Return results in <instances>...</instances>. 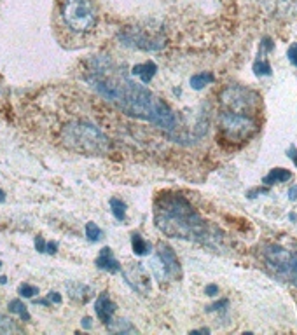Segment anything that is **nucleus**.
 Segmentation results:
<instances>
[{
    "instance_id": "obj_27",
    "label": "nucleus",
    "mask_w": 297,
    "mask_h": 335,
    "mask_svg": "<svg viewBox=\"0 0 297 335\" xmlns=\"http://www.w3.org/2000/svg\"><path fill=\"white\" fill-rule=\"evenodd\" d=\"M224 306H229V300H220V302H215V304H211L210 307L206 309L208 312H211V311H218V309H224Z\"/></svg>"
},
{
    "instance_id": "obj_33",
    "label": "nucleus",
    "mask_w": 297,
    "mask_h": 335,
    "mask_svg": "<svg viewBox=\"0 0 297 335\" xmlns=\"http://www.w3.org/2000/svg\"><path fill=\"white\" fill-rule=\"evenodd\" d=\"M81 325H83L84 330H89L93 326V318H89V316H84L83 321H81Z\"/></svg>"
},
{
    "instance_id": "obj_28",
    "label": "nucleus",
    "mask_w": 297,
    "mask_h": 335,
    "mask_svg": "<svg viewBox=\"0 0 297 335\" xmlns=\"http://www.w3.org/2000/svg\"><path fill=\"white\" fill-rule=\"evenodd\" d=\"M46 253H49V255H56L58 253V243L56 241H49V243H46Z\"/></svg>"
},
{
    "instance_id": "obj_15",
    "label": "nucleus",
    "mask_w": 297,
    "mask_h": 335,
    "mask_svg": "<svg viewBox=\"0 0 297 335\" xmlns=\"http://www.w3.org/2000/svg\"><path fill=\"white\" fill-rule=\"evenodd\" d=\"M107 330L112 333H136L138 332L128 319H110V321L107 323Z\"/></svg>"
},
{
    "instance_id": "obj_36",
    "label": "nucleus",
    "mask_w": 297,
    "mask_h": 335,
    "mask_svg": "<svg viewBox=\"0 0 297 335\" xmlns=\"http://www.w3.org/2000/svg\"><path fill=\"white\" fill-rule=\"evenodd\" d=\"M4 201H6V192L0 189V203H4Z\"/></svg>"
},
{
    "instance_id": "obj_13",
    "label": "nucleus",
    "mask_w": 297,
    "mask_h": 335,
    "mask_svg": "<svg viewBox=\"0 0 297 335\" xmlns=\"http://www.w3.org/2000/svg\"><path fill=\"white\" fill-rule=\"evenodd\" d=\"M158 72V65L154 61H145V63H140V65H135L131 68V75L140 77L142 84H148L152 80V77L156 75Z\"/></svg>"
},
{
    "instance_id": "obj_38",
    "label": "nucleus",
    "mask_w": 297,
    "mask_h": 335,
    "mask_svg": "<svg viewBox=\"0 0 297 335\" xmlns=\"http://www.w3.org/2000/svg\"><path fill=\"white\" fill-rule=\"evenodd\" d=\"M0 267H2V260H0Z\"/></svg>"
},
{
    "instance_id": "obj_32",
    "label": "nucleus",
    "mask_w": 297,
    "mask_h": 335,
    "mask_svg": "<svg viewBox=\"0 0 297 335\" xmlns=\"http://www.w3.org/2000/svg\"><path fill=\"white\" fill-rule=\"evenodd\" d=\"M205 293H206V295H210V297L217 295V293H218V286L217 285H206Z\"/></svg>"
},
{
    "instance_id": "obj_29",
    "label": "nucleus",
    "mask_w": 297,
    "mask_h": 335,
    "mask_svg": "<svg viewBox=\"0 0 297 335\" xmlns=\"http://www.w3.org/2000/svg\"><path fill=\"white\" fill-rule=\"evenodd\" d=\"M35 248H37V252L46 253V241H44L40 236H37V237H35Z\"/></svg>"
},
{
    "instance_id": "obj_14",
    "label": "nucleus",
    "mask_w": 297,
    "mask_h": 335,
    "mask_svg": "<svg viewBox=\"0 0 297 335\" xmlns=\"http://www.w3.org/2000/svg\"><path fill=\"white\" fill-rule=\"evenodd\" d=\"M290 178H292V173L288 170H283V168H274V170H271L269 173L262 178V184H264L266 187H269V185H274V184H283V182H288Z\"/></svg>"
},
{
    "instance_id": "obj_25",
    "label": "nucleus",
    "mask_w": 297,
    "mask_h": 335,
    "mask_svg": "<svg viewBox=\"0 0 297 335\" xmlns=\"http://www.w3.org/2000/svg\"><path fill=\"white\" fill-rule=\"evenodd\" d=\"M273 49H274V42L269 39V37H264V39L261 40V46H259V53L267 54V53H271Z\"/></svg>"
},
{
    "instance_id": "obj_21",
    "label": "nucleus",
    "mask_w": 297,
    "mask_h": 335,
    "mask_svg": "<svg viewBox=\"0 0 297 335\" xmlns=\"http://www.w3.org/2000/svg\"><path fill=\"white\" fill-rule=\"evenodd\" d=\"M9 311L14 312V314H18L21 319H23V321H30V318H32V316H30V312H28V309H27V306H25V304L21 302L20 299H13V300H11V302H9Z\"/></svg>"
},
{
    "instance_id": "obj_16",
    "label": "nucleus",
    "mask_w": 297,
    "mask_h": 335,
    "mask_svg": "<svg viewBox=\"0 0 297 335\" xmlns=\"http://www.w3.org/2000/svg\"><path fill=\"white\" fill-rule=\"evenodd\" d=\"M213 80H215V77L211 72H199L191 77V88L196 89V91H201V89H205L206 86L211 84Z\"/></svg>"
},
{
    "instance_id": "obj_24",
    "label": "nucleus",
    "mask_w": 297,
    "mask_h": 335,
    "mask_svg": "<svg viewBox=\"0 0 297 335\" xmlns=\"http://www.w3.org/2000/svg\"><path fill=\"white\" fill-rule=\"evenodd\" d=\"M18 292H20V295L25 297V299H33V297H35L37 293H39V286L28 285V283H23V285H20Z\"/></svg>"
},
{
    "instance_id": "obj_9",
    "label": "nucleus",
    "mask_w": 297,
    "mask_h": 335,
    "mask_svg": "<svg viewBox=\"0 0 297 335\" xmlns=\"http://www.w3.org/2000/svg\"><path fill=\"white\" fill-rule=\"evenodd\" d=\"M156 255L159 257V260L163 262V266L166 267V271H168V274H170V279L180 278V274H182L180 264H178V259H177L175 252H173L172 248L168 246V244L159 243L158 244V250H156Z\"/></svg>"
},
{
    "instance_id": "obj_35",
    "label": "nucleus",
    "mask_w": 297,
    "mask_h": 335,
    "mask_svg": "<svg viewBox=\"0 0 297 335\" xmlns=\"http://www.w3.org/2000/svg\"><path fill=\"white\" fill-rule=\"evenodd\" d=\"M288 197H290L292 201H295L297 199V185H294V187L288 191Z\"/></svg>"
},
{
    "instance_id": "obj_7",
    "label": "nucleus",
    "mask_w": 297,
    "mask_h": 335,
    "mask_svg": "<svg viewBox=\"0 0 297 335\" xmlns=\"http://www.w3.org/2000/svg\"><path fill=\"white\" fill-rule=\"evenodd\" d=\"M122 276H124L126 283L131 286L133 290H136L142 295H147L151 292L152 285H151V276H148L147 269L142 266V264H131L126 269H121Z\"/></svg>"
},
{
    "instance_id": "obj_3",
    "label": "nucleus",
    "mask_w": 297,
    "mask_h": 335,
    "mask_svg": "<svg viewBox=\"0 0 297 335\" xmlns=\"http://www.w3.org/2000/svg\"><path fill=\"white\" fill-rule=\"evenodd\" d=\"M218 128H220L224 140L231 141V143H243V141L250 140L261 126L254 115L222 110L220 117H218Z\"/></svg>"
},
{
    "instance_id": "obj_4",
    "label": "nucleus",
    "mask_w": 297,
    "mask_h": 335,
    "mask_svg": "<svg viewBox=\"0 0 297 335\" xmlns=\"http://www.w3.org/2000/svg\"><path fill=\"white\" fill-rule=\"evenodd\" d=\"M220 105L226 112L254 115L259 109V95L243 86H228L220 93Z\"/></svg>"
},
{
    "instance_id": "obj_2",
    "label": "nucleus",
    "mask_w": 297,
    "mask_h": 335,
    "mask_svg": "<svg viewBox=\"0 0 297 335\" xmlns=\"http://www.w3.org/2000/svg\"><path fill=\"white\" fill-rule=\"evenodd\" d=\"M59 136L65 148L84 155H103L110 148L109 138L89 122H70L61 129Z\"/></svg>"
},
{
    "instance_id": "obj_34",
    "label": "nucleus",
    "mask_w": 297,
    "mask_h": 335,
    "mask_svg": "<svg viewBox=\"0 0 297 335\" xmlns=\"http://www.w3.org/2000/svg\"><path fill=\"white\" fill-rule=\"evenodd\" d=\"M33 304H39V306H46L47 307L51 304V300L49 299H35V300H33Z\"/></svg>"
},
{
    "instance_id": "obj_1",
    "label": "nucleus",
    "mask_w": 297,
    "mask_h": 335,
    "mask_svg": "<svg viewBox=\"0 0 297 335\" xmlns=\"http://www.w3.org/2000/svg\"><path fill=\"white\" fill-rule=\"evenodd\" d=\"M154 220L163 234L178 239H203L205 222L185 197L161 194L154 204Z\"/></svg>"
},
{
    "instance_id": "obj_5",
    "label": "nucleus",
    "mask_w": 297,
    "mask_h": 335,
    "mask_svg": "<svg viewBox=\"0 0 297 335\" xmlns=\"http://www.w3.org/2000/svg\"><path fill=\"white\" fill-rule=\"evenodd\" d=\"M63 20L73 32H89L96 25L95 7L89 0H65L63 2Z\"/></svg>"
},
{
    "instance_id": "obj_19",
    "label": "nucleus",
    "mask_w": 297,
    "mask_h": 335,
    "mask_svg": "<svg viewBox=\"0 0 297 335\" xmlns=\"http://www.w3.org/2000/svg\"><path fill=\"white\" fill-rule=\"evenodd\" d=\"M151 271L154 273L156 279H159V281H166V279H170L168 271H166V267L163 266V262L159 260L158 255H156L154 259L151 260Z\"/></svg>"
},
{
    "instance_id": "obj_10",
    "label": "nucleus",
    "mask_w": 297,
    "mask_h": 335,
    "mask_svg": "<svg viewBox=\"0 0 297 335\" xmlns=\"http://www.w3.org/2000/svg\"><path fill=\"white\" fill-rule=\"evenodd\" d=\"M116 311H117V306L110 300L109 293L107 292L100 293L98 299H96V302H95V312H96V316H98L100 321L107 325V323L112 319V316Z\"/></svg>"
},
{
    "instance_id": "obj_26",
    "label": "nucleus",
    "mask_w": 297,
    "mask_h": 335,
    "mask_svg": "<svg viewBox=\"0 0 297 335\" xmlns=\"http://www.w3.org/2000/svg\"><path fill=\"white\" fill-rule=\"evenodd\" d=\"M287 58H288V61H290L292 65H294L295 68H297V42H294L290 47H288V51H287Z\"/></svg>"
},
{
    "instance_id": "obj_11",
    "label": "nucleus",
    "mask_w": 297,
    "mask_h": 335,
    "mask_svg": "<svg viewBox=\"0 0 297 335\" xmlns=\"http://www.w3.org/2000/svg\"><path fill=\"white\" fill-rule=\"evenodd\" d=\"M95 266L102 271H107V273H119L121 271V264L117 262V259L114 257V252L110 250L109 246L102 248L100 250V255L96 257L95 260Z\"/></svg>"
},
{
    "instance_id": "obj_17",
    "label": "nucleus",
    "mask_w": 297,
    "mask_h": 335,
    "mask_svg": "<svg viewBox=\"0 0 297 335\" xmlns=\"http://www.w3.org/2000/svg\"><path fill=\"white\" fill-rule=\"evenodd\" d=\"M131 248H133V253L138 257H143L151 253V243H147L140 234H133L131 236Z\"/></svg>"
},
{
    "instance_id": "obj_22",
    "label": "nucleus",
    "mask_w": 297,
    "mask_h": 335,
    "mask_svg": "<svg viewBox=\"0 0 297 335\" xmlns=\"http://www.w3.org/2000/svg\"><path fill=\"white\" fill-rule=\"evenodd\" d=\"M102 229H100L98 225H96L95 222H88L86 223V237H88V241H100L102 239Z\"/></svg>"
},
{
    "instance_id": "obj_31",
    "label": "nucleus",
    "mask_w": 297,
    "mask_h": 335,
    "mask_svg": "<svg viewBox=\"0 0 297 335\" xmlns=\"http://www.w3.org/2000/svg\"><path fill=\"white\" fill-rule=\"evenodd\" d=\"M287 155L292 159V161H294V164L297 166V147L295 145H290V148L287 150Z\"/></svg>"
},
{
    "instance_id": "obj_8",
    "label": "nucleus",
    "mask_w": 297,
    "mask_h": 335,
    "mask_svg": "<svg viewBox=\"0 0 297 335\" xmlns=\"http://www.w3.org/2000/svg\"><path fill=\"white\" fill-rule=\"evenodd\" d=\"M261 6L269 16L288 20L297 14V0H261Z\"/></svg>"
},
{
    "instance_id": "obj_37",
    "label": "nucleus",
    "mask_w": 297,
    "mask_h": 335,
    "mask_svg": "<svg viewBox=\"0 0 297 335\" xmlns=\"http://www.w3.org/2000/svg\"><path fill=\"white\" fill-rule=\"evenodd\" d=\"M7 283V278L6 276H0V285H6Z\"/></svg>"
},
{
    "instance_id": "obj_12",
    "label": "nucleus",
    "mask_w": 297,
    "mask_h": 335,
    "mask_svg": "<svg viewBox=\"0 0 297 335\" xmlns=\"http://www.w3.org/2000/svg\"><path fill=\"white\" fill-rule=\"evenodd\" d=\"M66 292H68V297L73 300H79V302H88L93 295L91 286L84 285V283H66Z\"/></svg>"
},
{
    "instance_id": "obj_23",
    "label": "nucleus",
    "mask_w": 297,
    "mask_h": 335,
    "mask_svg": "<svg viewBox=\"0 0 297 335\" xmlns=\"http://www.w3.org/2000/svg\"><path fill=\"white\" fill-rule=\"evenodd\" d=\"M18 326L14 325V321L6 314H0V333H13L18 332Z\"/></svg>"
},
{
    "instance_id": "obj_20",
    "label": "nucleus",
    "mask_w": 297,
    "mask_h": 335,
    "mask_svg": "<svg viewBox=\"0 0 297 335\" xmlns=\"http://www.w3.org/2000/svg\"><path fill=\"white\" fill-rule=\"evenodd\" d=\"M110 210H112V215L116 217V220L124 222L126 220V203L121 201L119 197H112L110 199Z\"/></svg>"
},
{
    "instance_id": "obj_30",
    "label": "nucleus",
    "mask_w": 297,
    "mask_h": 335,
    "mask_svg": "<svg viewBox=\"0 0 297 335\" xmlns=\"http://www.w3.org/2000/svg\"><path fill=\"white\" fill-rule=\"evenodd\" d=\"M47 299H49L53 304H61V300H63L61 295H59L58 292H49V293H47Z\"/></svg>"
},
{
    "instance_id": "obj_18",
    "label": "nucleus",
    "mask_w": 297,
    "mask_h": 335,
    "mask_svg": "<svg viewBox=\"0 0 297 335\" xmlns=\"http://www.w3.org/2000/svg\"><path fill=\"white\" fill-rule=\"evenodd\" d=\"M254 73L257 77H266V75H271V65L269 61H267V56L259 53L257 59L254 61Z\"/></svg>"
},
{
    "instance_id": "obj_6",
    "label": "nucleus",
    "mask_w": 297,
    "mask_h": 335,
    "mask_svg": "<svg viewBox=\"0 0 297 335\" xmlns=\"http://www.w3.org/2000/svg\"><path fill=\"white\" fill-rule=\"evenodd\" d=\"M119 40L124 46L143 51H159L165 46V37L148 35L143 28H126L122 33H119Z\"/></svg>"
}]
</instances>
